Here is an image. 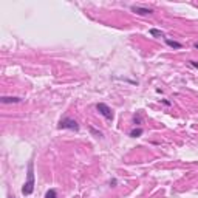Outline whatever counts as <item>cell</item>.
<instances>
[{"label":"cell","instance_id":"6da1fadb","mask_svg":"<svg viewBox=\"0 0 198 198\" xmlns=\"http://www.w3.org/2000/svg\"><path fill=\"white\" fill-rule=\"evenodd\" d=\"M34 186H36V179H34V161L31 159L28 163V169H26V181L22 186V194L25 197H28L34 192Z\"/></svg>","mask_w":198,"mask_h":198},{"label":"cell","instance_id":"7a4b0ae2","mask_svg":"<svg viewBox=\"0 0 198 198\" xmlns=\"http://www.w3.org/2000/svg\"><path fill=\"white\" fill-rule=\"evenodd\" d=\"M57 129H60V130H73V132H79V124H77L76 119L65 116V118H62V119L59 121Z\"/></svg>","mask_w":198,"mask_h":198},{"label":"cell","instance_id":"3957f363","mask_svg":"<svg viewBox=\"0 0 198 198\" xmlns=\"http://www.w3.org/2000/svg\"><path fill=\"white\" fill-rule=\"evenodd\" d=\"M96 110L101 113L107 121H113V118H115V116H113V112H112V109H110V107L107 105L105 102H98V104H96Z\"/></svg>","mask_w":198,"mask_h":198},{"label":"cell","instance_id":"277c9868","mask_svg":"<svg viewBox=\"0 0 198 198\" xmlns=\"http://www.w3.org/2000/svg\"><path fill=\"white\" fill-rule=\"evenodd\" d=\"M130 8H132V11H133V13H136V14H139V16H147V14H152V13H153V10H152V8H149V6L132 5Z\"/></svg>","mask_w":198,"mask_h":198},{"label":"cell","instance_id":"5b68a950","mask_svg":"<svg viewBox=\"0 0 198 198\" xmlns=\"http://www.w3.org/2000/svg\"><path fill=\"white\" fill-rule=\"evenodd\" d=\"M0 101L3 104H17V102H22V98H17V96H2Z\"/></svg>","mask_w":198,"mask_h":198},{"label":"cell","instance_id":"8992f818","mask_svg":"<svg viewBox=\"0 0 198 198\" xmlns=\"http://www.w3.org/2000/svg\"><path fill=\"white\" fill-rule=\"evenodd\" d=\"M164 42L169 45V47H172V48H176V50L183 48V43H179L176 40H172V39H169V37H164Z\"/></svg>","mask_w":198,"mask_h":198},{"label":"cell","instance_id":"52a82bcc","mask_svg":"<svg viewBox=\"0 0 198 198\" xmlns=\"http://www.w3.org/2000/svg\"><path fill=\"white\" fill-rule=\"evenodd\" d=\"M149 33H150V36H153V37H164V33L161 30H156V28H150Z\"/></svg>","mask_w":198,"mask_h":198},{"label":"cell","instance_id":"ba28073f","mask_svg":"<svg viewBox=\"0 0 198 198\" xmlns=\"http://www.w3.org/2000/svg\"><path fill=\"white\" fill-rule=\"evenodd\" d=\"M142 132H144V130H142L141 127H138V129H133L129 135H130L132 138H138V136H141V135H142Z\"/></svg>","mask_w":198,"mask_h":198},{"label":"cell","instance_id":"9c48e42d","mask_svg":"<svg viewBox=\"0 0 198 198\" xmlns=\"http://www.w3.org/2000/svg\"><path fill=\"white\" fill-rule=\"evenodd\" d=\"M45 198H57V191L56 189H50V191H47V194H45Z\"/></svg>","mask_w":198,"mask_h":198},{"label":"cell","instance_id":"30bf717a","mask_svg":"<svg viewBox=\"0 0 198 198\" xmlns=\"http://www.w3.org/2000/svg\"><path fill=\"white\" fill-rule=\"evenodd\" d=\"M133 122L135 124H141V113L138 112L136 115H135V118H133Z\"/></svg>","mask_w":198,"mask_h":198},{"label":"cell","instance_id":"8fae6325","mask_svg":"<svg viewBox=\"0 0 198 198\" xmlns=\"http://www.w3.org/2000/svg\"><path fill=\"white\" fill-rule=\"evenodd\" d=\"M189 65H192V67L198 68V62H197V60H189Z\"/></svg>","mask_w":198,"mask_h":198},{"label":"cell","instance_id":"7c38bea8","mask_svg":"<svg viewBox=\"0 0 198 198\" xmlns=\"http://www.w3.org/2000/svg\"><path fill=\"white\" fill-rule=\"evenodd\" d=\"M163 104H166V105H170V102L167 101V99H163Z\"/></svg>","mask_w":198,"mask_h":198},{"label":"cell","instance_id":"4fadbf2b","mask_svg":"<svg viewBox=\"0 0 198 198\" xmlns=\"http://www.w3.org/2000/svg\"><path fill=\"white\" fill-rule=\"evenodd\" d=\"M194 47H195V48L198 50V42H195V45H194Z\"/></svg>","mask_w":198,"mask_h":198},{"label":"cell","instance_id":"5bb4252c","mask_svg":"<svg viewBox=\"0 0 198 198\" xmlns=\"http://www.w3.org/2000/svg\"><path fill=\"white\" fill-rule=\"evenodd\" d=\"M8 198H16V197H13V195H11V197H8Z\"/></svg>","mask_w":198,"mask_h":198}]
</instances>
